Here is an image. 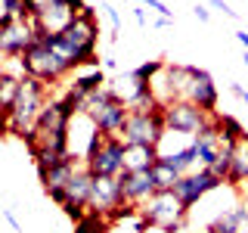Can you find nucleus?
I'll return each instance as SVG.
<instances>
[{"label":"nucleus","mask_w":248,"mask_h":233,"mask_svg":"<svg viewBox=\"0 0 248 233\" xmlns=\"http://www.w3.org/2000/svg\"><path fill=\"white\" fill-rule=\"evenodd\" d=\"M50 84H44L41 78H25L22 81V90L19 97H16V103L10 109H3V131L10 137H19L25 140L31 131L37 128V118H41L46 100H50Z\"/></svg>","instance_id":"obj_1"},{"label":"nucleus","mask_w":248,"mask_h":233,"mask_svg":"<svg viewBox=\"0 0 248 233\" xmlns=\"http://www.w3.org/2000/svg\"><path fill=\"white\" fill-rule=\"evenodd\" d=\"M81 112H87L90 121L99 128V134H106V137H121L124 124L130 118V106L121 97H115L112 87H103V90L90 93V97H84Z\"/></svg>","instance_id":"obj_2"},{"label":"nucleus","mask_w":248,"mask_h":233,"mask_svg":"<svg viewBox=\"0 0 248 233\" xmlns=\"http://www.w3.org/2000/svg\"><path fill=\"white\" fill-rule=\"evenodd\" d=\"M186 215H189V208L177 199L174 190H158L146 205H140V217L149 227H158L168 233H180L186 224Z\"/></svg>","instance_id":"obj_3"},{"label":"nucleus","mask_w":248,"mask_h":233,"mask_svg":"<svg viewBox=\"0 0 248 233\" xmlns=\"http://www.w3.org/2000/svg\"><path fill=\"white\" fill-rule=\"evenodd\" d=\"M165 137H168L165 106L152 109V112H130V118L121 131V140L127 146H155L158 150Z\"/></svg>","instance_id":"obj_4"},{"label":"nucleus","mask_w":248,"mask_h":233,"mask_svg":"<svg viewBox=\"0 0 248 233\" xmlns=\"http://www.w3.org/2000/svg\"><path fill=\"white\" fill-rule=\"evenodd\" d=\"M124 155H127V143L121 137H106L99 134L96 146L90 150V155L84 159V165L93 177H121L127 165H124Z\"/></svg>","instance_id":"obj_5"},{"label":"nucleus","mask_w":248,"mask_h":233,"mask_svg":"<svg viewBox=\"0 0 248 233\" xmlns=\"http://www.w3.org/2000/svg\"><path fill=\"white\" fill-rule=\"evenodd\" d=\"M25 68H28V75L31 78H41L44 84H62L68 75H72V66H68L62 56H56V53L50 50V44L44 41L41 34H37V41H34V47L25 53Z\"/></svg>","instance_id":"obj_6"},{"label":"nucleus","mask_w":248,"mask_h":233,"mask_svg":"<svg viewBox=\"0 0 248 233\" xmlns=\"http://www.w3.org/2000/svg\"><path fill=\"white\" fill-rule=\"evenodd\" d=\"M223 183H227V181H223V177H217L211 168H199V171L183 174L180 181L174 183V193H177V199H180L186 208H192V205H199V202L205 199L208 193L220 190Z\"/></svg>","instance_id":"obj_7"},{"label":"nucleus","mask_w":248,"mask_h":233,"mask_svg":"<svg viewBox=\"0 0 248 233\" xmlns=\"http://www.w3.org/2000/svg\"><path fill=\"white\" fill-rule=\"evenodd\" d=\"M165 121H168L170 134H189L192 137L211 121V115L205 109H199L196 103H189V100H177V103L165 106Z\"/></svg>","instance_id":"obj_8"},{"label":"nucleus","mask_w":248,"mask_h":233,"mask_svg":"<svg viewBox=\"0 0 248 233\" xmlns=\"http://www.w3.org/2000/svg\"><path fill=\"white\" fill-rule=\"evenodd\" d=\"M37 25L31 19H16L0 25V53L3 56H25L37 41Z\"/></svg>","instance_id":"obj_9"},{"label":"nucleus","mask_w":248,"mask_h":233,"mask_svg":"<svg viewBox=\"0 0 248 233\" xmlns=\"http://www.w3.org/2000/svg\"><path fill=\"white\" fill-rule=\"evenodd\" d=\"M186 100L205 109L208 115H217V103H220V90H217L211 72L199 66H189V87H186Z\"/></svg>","instance_id":"obj_10"},{"label":"nucleus","mask_w":248,"mask_h":233,"mask_svg":"<svg viewBox=\"0 0 248 233\" xmlns=\"http://www.w3.org/2000/svg\"><path fill=\"white\" fill-rule=\"evenodd\" d=\"M121 183V193H124V202L127 205H146L155 193H158V186H155V177H152V168L149 171H124L118 177Z\"/></svg>","instance_id":"obj_11"},{"label":"nucleus","mask_w":248,"mask_h":233,"mask_svg":"<svg viewBox=\"0 0 248 233\" xmlns=\"http://www.w3.org/2000/svg\"><path fill=\"white\" fill-rule=\"evenodd\" d=\"M84 168V162L81 159H65L62 165H56V168H50V171H44L41 174V183H44V193L50 196L56 205H62L65 202V186H68V181L78 174V171Z\"/></svg>","instance_id":"obj_12"},{"label":"nucleus","mask_w":248,"mask_h":233,"mask_svg":"<svg viewBox=\"0 0 248 233\" xmlns=\"http://www.w3.org/2000/svg\"><path fill=\"white\" fill-rule=\"evenodd\" d=\"M75 19H78V13L68 6V0H59V3L44 6V10L34 16V25H37L41 34H62Z\"/></svg>","instance_id":"obj_13"},{"label":"nucleus","mask_w":248,"mask_h":233,"mask_svg":"<svg viewBox=\"0 0 248 233\" xmlns=\"http://www.w3.org/2000/svg\"><path fill=\"white\" fill-rule=\"evenodd\" d=\"M118 205H124V193L118 177H93V193H90V208L93 212L112 215Z\"/></svg>","instance_id":"obj_14"},{"label":"nucleus","mask_w":248,"mask_h":233,"mask_svg":"<svg viewBox=\"0 0 248 233\" xmlns=\"http://www.w3.org/2000/svg\"><path fill=\"white\" fill-rule=\"evenodd\" d=\"M65 87L84 100V97H90V93L108 87V78L99 66H81L78 72H72V84H65Z\"/></svg>","instance_id":"obj_15"},{"label":"nucleus","mask_w":248,"mask_h":233,"mask_svg":"<svg viewBox=\"0 0 248 233\" xmlns=\"http://www.w3.org/2000/svg\"><path fill=\"white\" fill-rule=\"evenodd\" d=\"M90 193H93V174L84 165L65 186V202L62 205H87L90 208Z\"/></svg>","instance_id":"obj_16"},{"label":"nucleus","mask_w":248,"mask_h":233,"mask_svg":"<svg viewBox=\"0 0 248 233\" xmlns=\"http://www.w3.org/2000/svg\"><path fill=\"white\" fill-rule=\"evenodd\" d=\"M245 217H248V208H245V202H239V205H232V208L217 215L205 227V233H239V227L245 224Z\"/></svg>","instance_id":"obj_17"},{"label":"nucleus","mask_w":248,"mask_h":233,"mask_svg":"<svg viewBox=\"0 0 248 233\" xmlns=\"http://www.w3.org/2000/svg\"><path fill=\"white\" fill-rule=\"evenodd\" d=\"M248 183V143L242 140L239 146H232V162H230V174H227V186L242 190Z\"/></svg>","instance_id":"obj_18"},{"label":"nucleus","mask_w":248,"mask_h":233,"mask_svg":"<svg viewBox=\"0 0 248 233\" xmlns=\"http://www.w3.org/2000/svg\"><path fill=\"white\" fill-rule=\"evenodd\" d=\"M161 159L168 162L170 168H177L180 174H189L192 168H196V162H199V150H196V143H186V146H180V150H174V152H158Z\"/></svg>","instance_id":"obj_19"},{"label":"nucleus","mask_w":248,"mask_h":233,"mask_svg":"<svg viewBox=\"0 0 248 233\" xmlns=\"http://www.w3.org/2000/svg\"><path fill=\"white\" fill-rule=\"evenodd\" d=\"M155 162H158V150L155 146H127V155H124L127 171H149Z\"/></svg>","instance_id":"obj_20"},{"label":"nucleus","mask_w":248,"mask_h":233,"mask_svg":"<svg viewBox=\"0 0 248 233\" xmlns=\"http://www.w3.org/2000/svg\"><path fill=\"white\" fill-rule=\"evenodd\" d=\"M214 118H217V128H220V137H223V143H227V146H239L245 140L248 131L242 128V121H239L236 115H227V112L220 115V112H217Z\"/></svg>","instance_id":"obj_21"},{"label":"nucleus","mask_w":248,"mask_h":233,"mask_svg":"<svg viewBox=\"0 0 248 233\" xmlns=\"http://www.w3.org/2000/svg\"><path fill=\"white\" fill-rule=\"evenodd\" d=\"M75 233H112V221H108V215L90 208V212L75 224Z\"/></svg>","instance_id":"obj_22"},{"label":"nucleus","mask_w":248,"mask_h":233,"mask_svg":"<svg viewBox=\"0 0 248 233\" xmlns=\"http://www.w3.org/2000/svg\"><path fill=\"white\" fill-rule=\"evenodd\" d=\"M3 10H0V25L6 22H16V19H31L34 22V10H31L28 0H0Z\"/></svg>","instance_id":"obj_23"},{"label":"nucleus","mask_w":248,"mask_h":233,"mask_svg":"<svg viewBox=\"0 0 248 233\" xmlns=\"http://www.w3.org/2000/svg\"><path fill=\"white\" fill-rule=\"evenodd\" d=\"M152 177H155V186H158V190H174V183L180 181L183 174H180L177 168H170L168 162L158 155V162L152 165Z\"/></svg>","instance_id":"obj_24"},{"label":"nucleus","mask_w":248,"mask_h":233,"mask_svg":"<svg viewBox=\"0 0 248 233\" xmlns=\"http://www.w3.org/2000/svg\"><path fill=\"white\" fill-rule=\"evenodd\" d=\"M19 90H22V78L0 75V109H10L19 97Z\"/></svg>","instance_id":"obj_25"},{"label":"nucleus","mask_w":248,"mask_h":233,"mask_svg":"<svg viewBox=\"0 0 248 233\" xmlns=\"http://www.w3.org/2000/svg\"><path fill=\"white\" fill-rule=\"evenodd\" d=\"M99 13L106 16L108 28H112V31H108V37H112V41H118V31H121V16H118V10H115L112 3H106V0H103V3H99Z\"/></svg>","instance_id":"obj_26"},{"label":"nucleus","mask_w":248,"mask_h":233,"mask_svg":"<svg viewBox=\"0 0 248 233\" xmlns=\"http://www.w3.org/2000/svg\"><path fill=\"white\" fill-rule=\"evenodd\" d=\"M230 93H232V97H236V100H239L242 106H248V90H245V87H242L239 81H230Z\"/></svg>","instance_id":"obj_27"},{"label":"nucleus","mask_w":248,"mask_h":233,"mask_svg":"<svg viewBox=\"0 0 248 233\" xmlns=\"http://www.w3.org/2000/svg\"><path fill=\"white\" fill-rule=\"evenodd\" d=\"M211 6H214V10H220L223 16H227V19H239V13L232 10V6L227 3V0H211Z\"/></svg>","instance_id":"obj_28"},{"label":"nucleus","mask_w":248,"mask_h":233,"mask_svg":"<svg viewBox=\"0 0 248 233\" xmlns=\"http://www.w3.org/2000/svg\"><path fill=\"white\" fill-rule=\"evenodd\" d=\"M192 16H196L199 22H211V10H208V6H202V3L192 6Z\"/></svg>","instance_id":"obj_29"},{"label":"nucleus","mask_w":248,"mask_h":233,"mask_svg":"<svg viewBox=\"0 0 248 233\" xmlns=\"http://www.w3.org/2000/svg\"><path fill=\"white\" fill-rule=\"evenodd\" d=\"M3 217H6V224H10V227H13L16 233H22V224H19V217L13 215V208H6V212H3Z\"/></svg>","instance_id":"obj_30"},{"label":"nucleus","mask_w":248,"mask_h":233,"mask_svg":"<svg viewBox=\"0 0 248 233\" xmlns=\"http://www.w3.org/2000/svg\"><path fill=\"white\" fill-rule=\"evenodd\" d=\"M28 3H31V10H34V16H37V13L44 10V6H50V3H59V0H28Z\"/></svg>","instance_id":"obj_31"},{"label":"nucleus","mask_w":248,"mask_h":233,"mask_svg":"<svg viewBox=\"0 0 248 233\" xmlns=\"http://www.w3.org/2000/svg\"><path fill=\"white\" fill-rule=\"evenodd\" d=\"M134 19L140 22V25H146V10H143V3H134Z\"/></svg>","instance_id":"obj_32"},{"label":"nucleus","mask_w":248,"mask_h":233,"mask_svg":"<svg viewBox=\"0 0 248 233\" xmlns=\"http://www.w3.org/2000/svg\"><path fill=\"white\" fill-rule=\"evenodd\" d=\"M170 25H174L170 16H158V19H155V28H170Z\"/></svg>","instance_id":"obj_33"},{"label":"nucleus","mask_w":248,"mask_h":233,"mask_svg":"<svg viewBox=\"0 0 248 233\" xmlns=\"http://www.w3.org/2000/svg\"><path fill=\"white\" fill-rule=\"evenodd\" d=\"M236 41L245 47V53H248V31H236Z\"/></svg>","instance_id":"obj_34"},{"label":"nucleus","mask_w":248,"mask_h":233,"mask_svg":"<svg viewBox=\"0 0 248 233\" xmlns=\"http://www.w3.org/2000/svg\"><path fill=\"white\" fill-rule=\"evenodd\" d=\"M239 233H248V217H245V224H242V227H239Z\"/></svg>","instance_id":"obj_35"},{"label":"nucleus","mask_w":248,"mask_h":233,"mask_svg":"<svg viewBox=\"0 0 248 233\" xmlns=\"http://www.w3.org/2000/svg\"><path fill=\"white\" fill-rule=\"evenodd\" d=\"M242 202H245V208H248V196H245V199H242Z\"/></svg>","instance_id":"obj_36"},{"label":"nucleus","mask_w":248,"mask_h":233,"mask_svg":"<svg viewBox=\"0 0 248 233\" xmlns=\"http://www.w3.org/2000/svg\"><path fill=\"white\" fill-rule=\"evenodd\" d=\"M245 68H248V56H245Z\"/></svg>","instance_id":"obj_37"},{"label":"nucleus","mask_w":248,"mask_h":233,"mask_svg":"<svg viewBox=\"0 0 248 233\" xmlns=\"http://www.w3.org/2000/svg\"><path fill=\"white\" fill-rule=\"evenodd\" d=\"M130 3H140V0H130Z\"/></svg>","instance_id":"obj_38"}]
</instances>
